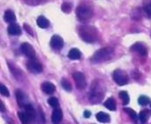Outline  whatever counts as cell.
<instances>
[{
  "instance_id": "6da1fadb",
  "label": "cell",
  "mask_w": 151,
  "mask_h": 124,
  "mask_svg": "<svg viewBox=\"0 0 151 124\" xmlns=\"http://www.w3.org/2000/svg\"><path fill=\"white\" fill-rule=\"evenodd\" d=\"M79 36L86 43H95L98 38V33L95 27L90 25H82L79 28Z\"/></svg>"
},
{
  "instance_id": "7a4b0ae2",
  "label": "cell",
  "mask_w": 151,
  "mask_h": 124,
  "mask_svg": "<svg viewBox=\"0 0 151 124\" xmlns=\"http://www.w3.org/2000/svg\"><path fill=\"white\" fill-rule=\"evenodd\" d=\"M114 50L111 47H104L97 51L95 52V54L91 58V61L93 63H101L104 62L108 59H110L113 55Z\"/></svg>"
},
{
  "instance_id": "3957f363",
  "label": "cell",
  "mask_w": 151,
  "mask_h": 124,
  "mask_svg": "<svg viewBox=\"0 0 151 124\" xmlns=\"http://www.w3.org/2000/svg\"><path fill=\"white\" fill-rule=\"evenodd\" d=\"M76 15L79 20L82 22H86L93 17L94 11H93V8L89 4H81L76 9Z\"/></svg>"
},
{
  "instance_id": "277c9868",
  "label": "cell",
  "mask_w": 151,
  "mask_h": 124,
  "mask_svg": "<svg viewBox=\"0 0 151 124\" xmlns=\"http://www.w3.org/2000/svg\"><path fill=\"white\" fill-rule=\"evenodd\" d=\"M103 98H104V94L99 89L98 83H97V81H95L93 83L92 87H91V92H90V96H89V100H90L91 103L96 104V103L101 102Z\"/></svg>"
},
{
  "instance_id": "5b68a950",
  "label": "cell",
  "mask_w": 151,
  "mask_h": 124,
  "mask_svg": "<svg viewBox=\"0 0 151 124\" xmlns=\"http://www.w3.org/2000/svg\"><path fill=\"white\" fill-rule=\"evenodd\" d=\"M113 80L118 85L123 86L128 83L129 78H128L127 74L125 71H123L121 69H117L113 73Z\"/></svg>"
},
{
  "instance_id": "8992f818",
  "label": "cell",
  "mask_w": 151,
  "mask_h": 124,
  "mask_svg": "<svg viewBox=\"0 0 151 124\" xmlns=\"http://www.w3.org/2000/svg\"><path fill=\"white\" fill-rule=\"evenodd\" d=\"M73 80L75 82V84L77 86L78 89L80 90H84L87 86V82H86V78L85 75L81 73V72H75L73 75Z\"/></svg>"
},
{
  "instance_id": "52a82bcc",
  "label": "cell",
  "mask_w": 151,
  "mask_h": 124,
  "mask_svg": "<svg viewBox=\"0 0 151 124\" xmlns=\"http://www.w3.org/2000/svg\"><path fill=\"white\" fill-rule=\"evenodd\" d=\"M21 51L29 59H35L36 57L35 49L33 48V46L31 44H29L27 43H24L21 44Z\"/></svg>"
},
{
  "instance_id": "ba28073f",
  "label": "cell",
  "mask_w": 151,
  "mask_h": 124,
  "mask_svg": "<svg viewBox=\"0 0 151 124\" xmlns=\"http://www.w3.org/2000/svg\"><path fill=\"white\" fill-rule=\"evenodd\" d=\"M27 67L29 71L32 73H41L42 71V66L39 61L35 59H29V61L27 63Z\"/></svg>"
},
{
  "instance_id": "9c48e42d",
  "label": "cell",
  "mask_w": 151,
  "mask_h": 124,
  "mask_svg": "<svg viewBox=\"0 0 151 124\" xmlns=\"http://www.w3.org/2000/svg\"><path fill=\"white\" fill-rule=\"evenodd\" d=\"M50 46L57 51H59L63 48L64 46V40L62 39L61 36L55 35L51 37L50 39Z\"/></svg>"
},
{
  "instance_id": "30bf717a",
  "label": "cell",
  "mask_w": 151,
  "mask_h": 124,
  "mask_svg": "<svg viewBox=\"0 0 151 124\" xmlns=\"http://www.w3.org/2000/svg\"><path fill=\"white\" fill-rule=\"evenodd\" d=\"M24 109H25L24 113H25L26 116L27 117V119L29 120V122L32 124L35 121V119H36V112H35V108L30 104H27L24 107Z\"/></svg>"
},
{
  "instance_id": "8fae6325",
  "label": "cell",
  "mask_w": 151,
  "mask_h": 124,
  "mask_svg": "<svg viewBox=\"0 0 151 124\" xmlns=\"http://www.w3.org/2000/svg\"><path fill=\"white\" fill-rule=\"evenodd\" d=\"M131 50L134 51H136L138 52L140 55L142 56H147L148 54V50L147 48L141 43H137V44H134L132 47H131Z\"/></svg>"
},
{
  "instance_id": "7c38bea8",
  "label": "cell",
  "mask_w": 151,
  "mask_h": 124,
  "mask_svg": "<svg viewBox=\"0 0 151 124\" xmlns=\"http://www.w3.org/2000/svg\"><path fill=\"white\" fill-rule=\"evenodd\" d=\"M42 90L43 91V92H45L46 94H53L56 91V87L53 83H50V82H44L42 84Z\"/></svg>"
},
{
  "instance_id": "4fadbf2b",
  "label": "cell",
  "mask_w": 151,
  "mask_h": 124,
  "mask_svg": "<svg viewBox=\"0 0 151 124\" xmlns=\"http://www.w3.org/2000/svg\"><path fill=\"white\" fill-rule=\"evenodd\" d=\"M63 118V113L61 111V109L59 108H56L53 113H52V116H51V120L53 124H58Z\"/></svg>"
},
{
  "instance_id": "5bb4252c",
  "label": "cell",
  "mask_w": 151,
  "mask_h": 124,
  "mask_svg": "<svg viewBox=\"0 0 151 124\" xmlns=\"http://www.w3.org/2000/svg\"><path fill=\"white\" fill-rule=\"evenodd\" d=\"M8 33L12 36H19L21 34V28L18 24L12 23L8 27Z\"/></svg>"
},
{
  "instance_id": "9a60e30c",
  "label": "cell",
  "mask_w": 151,
  "mask_h": 124,
  "mask_svg": "<svg viewBox=\"0 0 151 124\" xmlns=\"http://www.w3.org/2000/svg\"><path fill=\"white\" fill-rule=\"evenodd\" d=\"M16 99L19 103V106L21 107H25L27 103L26 102V96L21 91H16Z\"/></svg>"
},
{
  "instance_id": "2e32d148",
  "label": "cell",
  "mask_w": 151,
  "mask_h": 124,
  "mask_svg": "<svg viewBox=\"0 0 151 124\" xmlns=\"http://www.w3.org/2000/svg\"><path fill=\"white\" fill-rule=\"evenodd\" d=\"M4 20L6 22L12 24L16 20V16H15V14H14V12L12 11L7 10V11H5V12L4 14Z\"/></svg>"
},
{
  "instance_id": "e0dca14e",
  "label": "cell",
  "mask_w": 151,
  "mask_h": 124,
  "mask_svg": "<svg viewBox=\"0 0 151 124\" xmlns=\"http://www.w3.org/2000/svg\"><path fill=\"white\" fill-rule=\"evenodd\" d=\"M96 119L99 123H108L111 122V117L108 114L104 112H99L96 114Z\"/></svg>"
},
{
  "instance_id": "ac0fdd59",
  "label": "cell",
  "mask_w": 151,
  "mask_h": 124,
  "mask_svg": "<svg viewBox=\"0 0 151 124\" xmlns=\"http://www.w3.org/2000/svg\"><path fill=\"white\" fill-rule=\"evenodd\" d=\"M81 52L80 51V50H78L76 48L70 50L68 52V58L71 59H73V60L79 59H81Z\"/></svg>"
},
{
  "instance_id": "d6986e66",
  "label": "cell",
  "mask_w": 151,
  "mask_h": 124,
  "mask_svg": "<svg viewBox=\"0 0 151 124\" xmlns=\"http://www.w3.org/2000/svg\"><path fill=\"white\" fill-rule=\"evenodd\" d=\"M37 25L41 28H47L50 26V21L43 16H40L37 18Z\"/></svg>"
},
{
  "instance_id": "ffe728a7",
  "label": "cell",
  "mask_w": 151,
  "mask_h": 124,
  "mask_svg": "<svg viewBox=\"0 0 151 124\" xmlns=\"http://www.w3.org/2000/svg\"><path fill=\"white\" fill-rule=\"evenodd\" d=\"M104 107L109 109L110 111H115L116 110V102L114 100L113 98H110L108 99L105 102H104Z\"/></svg>"
},
{
  "instance_id": "44dd1931",
  "label": "cell",
  "mask_w": 151,
  "mask_h": 124,
  "mask_svg": "<svg viewBox=\"0 0 151 124\" xmlns=\"http://www.w3.org/2000/svg\"><path fill=\"white\" fill-rule=\"evenodd\" d=\"M150 116V112L149 110H142L139 115V119L142 123H145L148 122Z\"/></svg>"
},
{
  "instance_id": "7402d4cb",
  "label": "cell",
  "mask_w": 151,
  "mask_h": 124,
  "mask_svg": "<svg viewBox=\"0 0 151 124\" xmlns=\"http://www.w3.org/2000/svg\"><path fill=\"white\" fill-rule=\"evenodd\" d=\"M143 11L151 18V0H143Z\"/></svg>"
},
{
  "instance_id": "603a6c76",
  "label": "cell",
  "mask_w": 151,
  "mask_h": 124,
  "mask_svg": "<svg viewBox=\"0 0 151 124\" xmlns=\"http://www.w3.org/2000/svg\"><path fill=\"white\" fill-rule=\"evenodd\" d=\"M119 98L121 99V100L123 102V105L129 104L130 98H129V95H128V93L127 91H120L119 92Z\"/></svg>"
},
{
  "instance_id": "cb8c5ba5",
  "label": "cell",
  "mask_w": 151,
  "mask_h": 124,
  "mask_svg": "<svg viewBox=\"0 0 151 124\" xmlns=\"http://www.w3.org/2000/svg\"><path fill=\"white\" fill-rule=\"evenodd\" d=\"M125 111H126V113L129 115V117H130L134 122H135V123L137 122V120H138V115H137V114H136L135 111H134V110L131 109V108H126Z\"/></svg>"
},
{
  "instance_id": "d4e9b609",
  "label": "cell",
  "mask_w": 151,
  "mask_h": 124,
  "mask_svg": "<svg viewBox=\"0 0 151 124\" xmlns=\"http://www.w3.org/2000/svg\"><path fill=\"white\" fill-rule=\"evenodd\" d=\"M28 5H39V4H45L46 2H48L49 0H23Z\"/></svg>"
},
{
  "instance_id": "484cf974",
  "label": "cell",
  "mask_w": 151,
  "mask_h": 124,
  "mask_svg": "<svg viewBox=\"0 0 151 124\" xmlns=\"http://www.w3.org/2000/svg\"><path fill=\"white\" fill-rule=\"evenodd\" d=\"M61 85H62V87H63L66 91H72V84H71V83H70L67 79L63 78V79L61 80Z\"/></svg>"
},
{
  "instance_id": "4316f807",
  "label": "cell",
  "mask_w": 151,
  "mask_h": 124,
  "mask_svg": "<svg viewBox=\"0 0 151 124\" xmlns=\"http://www.w3.org/2000/svg\"><path fill=\"white\" fill-rule=\"evenodd\" d=\"M72 8H73L72 4H71V3H68V2H65V3H63L62 5H61V10H62L64 12H65V13L71 12Z\"/></svg>"
},
{
  "instance_id": "83f0119b",
  "label": "cell",
  "mask_w": 151,
  "mask_h": 124,
  "mask_svg": "<svg viewBox=\"0 0 151 124\" xmlns=\"http://www.w3.org/2000/svg\"><path fill=\"white\" fill-rule=\"evenodd\" d=\"M131 17L132 19L135 20H141L142 19V11L140 8H136L133 11L132 14H131Z\"/></svg>"
},
{
  "instance_id": "f1b7e54d",
  "label": "cell",
  "mask_w": 151,
  "mask_h": 124,
  "mask_svg": "<svg viewBox=\"0 0 151 124\" xmlns=\"http://www.w3.org/2000/svg\"><path fill=\"white\" fill-rule=\"evenodd\" d=\"M18 115H19V120L22 123V124H31V123L29 122V120L27 119V117L26 116L24 112H19L18 114Z\"/></svg>"
},
{
  "instance_id": "f546056e",
  "label": "cell",
  "mask_w": 151,
  "mask_h": 124,
  "mask_svg": "<svg viewBox=\"0 0 151 124\" xmlns=\"http://www.w3.org/2000/svg\"><path fill=\"white\" fill-rule=\"evenodd\" d=\"M48 103H49L52 107H55V108H58V106H59V102H58V100L56 98H54V97L50 98V99H48Z\"/></svg>"
},
{
  "instance_id": "4dcf8cb0",
  "label": "cell",
  "mask_w": 151,
  "mask_h": 124,
  "mask_svg": "<svg viewBox=\"0 0 151 124\" xmlns=\"http://www.w3.org/2000/svg\"><path fill=\"white\" fill-rule=\"evenodd\" d=\"M0 94H2L4 97H9L10 96V92H9L7 87L5 85H4L3 83H0Z\"/></svg>"
},
{
  "instance_id": "1f68e13d",
  "label": "cell",
  "mask_w": 151,
  "mask_h": 124,
  "mask_svg": "<svg viewBox=\"0 0 151 124\" xmlns=\"http://www.w3.org/2000/svg\"><path fill=\"white\" fill-rule=\"evenodd\" d=\"M138 102L142 106H147L150 103V99L146 96H141L138 99Z\"/></svg>"
},
{
  "instance_id": "d6a6232c",
  "label": "cell",
  "mask_w": 151,
  "mask_h": 124,
  "mask_svg": "<svg viewBox=\"0 0 151 124\" xmlns=\"http://www.w3.org/2000/svg\"><path fill=\"white\" fill-rule=\"evenodd\" d=\"M5 111V107H4V103L0 100V112H4Z\"/></svg>"
},
{
  "instance_id": "836d02e7",
  "label": "cell",
  "mask_w": 151,
  "mask_h": 124,
  "mask_svg": "<svg viewBox=\"0 0 151 124\" xmlns=\"http://www.w3.org/2000/svg\"><path fill=\"white\" fill-rule=\"evenodd\" d=\"M90 115H91V113H90L89 111H85V113H84V116H85L86 118L90 117Z\"/></svg>"
},
{
  "instance_id": "e575fe53",
  "label": "cell",
  "mask_w": 151,
  "mask_h": 124,
  "mask_svg": "<svg viewBox=\"0 0 151 124\" xmlns=\"http://www.w3.org/2000/svg\"><path fill=\"white\" fill-rule=\"evenodd\" d=\"M150 107H151V104H150Z\"/></svg>"
}]
</instances>
